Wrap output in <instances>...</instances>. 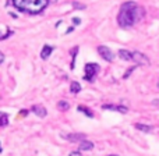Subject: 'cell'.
I'll list each match as a JSON object with an SVG mask.
<instances>
[{"mask_svg":"<svg viewBox=\"0 0 159 156\" xmlns=\"http://www.w3.org/2000/svg\"><path fill=\"white\" fill-rule=\"evenodd\" d=\"M69 156H82V155H81V152L80 151H73V152H70Z\"/></svg>","mask_w":159,"mask_h":156,"instance_id":"obj_23","label":"cell"},{"mask_svg":"<svg viewBox=\"0 0 159 156\" xmlns=\"http://www.w3.org/2000/svg\"><path fill=\"white\" fill-rule=\"evenodd\" d=\"M137 67H138L137 64H135V66H133V67H130V69L127 70V71H126V73H124V74H123V79H127V78H130V75L133 74V71H134V70L137 69Z\"/></svg>","mask_w":159,"mask_h":156,"instance_id":"obj_18","label":"cell"},{"mask_svg":"<svg viewBox=\"0 0 159 156\" xmlns=\"http://www.w3.org/2000/svg\"><path fill=\"white\" fill-rule=\"evenodd\" d=\"M28 113H30V112H28L27 109H22V110H20V114H18V116H20V117H25Z\"/></svg>","mask_w":159,"mask_h":156,"instance_id":"obj_21","label":"cell"},{"mask_svg":"<svg viewBox=\"0 0 159 156\" xmlns=\"http://www.w3.org/2000/svg\"><path fill=\"white\" fill-rule=\"evenodd\" d=\"M4 61V55H3V52H0V64Z\"/></svg>","mask_w":159,"mask_h":156,"instance_id":"obj_25","label":"cell"},{"mask_svg":"<svg viewBox=\"0 0 159 156\" xmlns=\"http://www.w3.org/2000/svg\"><path fill=\"white\" fill-rule=\"evenodd\" d=\"M73 7H74L75 10H85L87 6L82 4V3H78V2H73Z\"/></svg>","mask_w":159,"mask_h":156,"instance_id":"obj_19","label":"cell"},{"mask_svg":"<svg viewBox=\"0 0 159 156\" xmlns=\"http://www.w3.org/2000/svg\"><path fill=\"white\" fill-rule=\"evenodd\" d=\"M73 31H74V27H70V28H67L66 33H70V32H73Z\"/></svg>","mask_w":159,"mask_h":156,"instance_id":"obj_26","label":"cell"},{"mask_svg":"<svg viewBox=\"0 0 159 156\" xmlns=\"http://www.w3.org/2000/svg\"><path fill=\"white\" fill-rule=\"evenodd\" d=\"M77 110L78 112H81V113H84L87 117H89V118H93V112L91 109H88L87 106H82V105H80V106L77 107Z\"/></svg>","mask_w":159,"mask_h":156,"instance_id":"obj_12","label":"cell"},{"mask_svg":"<svg viewBox=\"0 0 159 156\" xmlns=\"http://www.w3.org/2000/svg\"><path fill=\"white\" fill-rule=\"evenodd\" d=\"M78 50H80V47L78 46H74L71 49V52H70V55H71V66H70V69H71V70H74V67H75V59H77Z\"/></svg>","mask_w":159,"mask_h":156,"instance_id":"obj_13","label":"cell"},{"mask_svg":"<svg viewBox=\"0 0 159 156\" xmlns=\"http://www.w3.org/2000/svg\"><path fill=\"white\" fill-rule=\"evenodd\" d=\"M109 156H119V155H109Z\"/></svg>","mask_w":159,"mask_h":156,"instance_id":"obj_28","label":"cell"},{"mask_svg":"<svg viewBox=\"0 0 159 156\" xmlns=\"http://www.w3.org/2000/svg\"><path fill=\"white\" fill-rule=\"evenodd\" d=\"M152 105H154L155 107H159V99H154V100H152Z\"/></svg>","mask_w":159,"mask_h":156,"instance_id":"obj_24","label":"cell"},{"mask_svg":"<svg viewBox=\"0 0 159 156\" xmlns=\"http://www.w3.org/2000/svg\"><path fill=\"white\" fill-rule=\"evenodd\" d=\"M135 128L140 130V131H143V132H151L152 130H154V127H152V126H147V124L137 123V124H135Z\"/></svg>","mask_w":159,"mask_h":156,"instance_id":"obj_14","label":"cell"},{"mask_svg":"<svg viewBox=\"0 0 159 156\" xmlns=\"http://www.w3.org/2000/svg\"><path fill=\"white\" fill-rule=\"evenodd\" d=\"M131 61H134L137 66H149V59L138 50L131 52Z\"/></svg>","mask_w":159,"mask_h":156,"instance_id":"obj_4","label":"cell"},{"mask_svg":"<svg viewBox=\"0 0 159 156\" xmlns=\"http://www.w3.org/2000/svg\"><path fill=\"white\" fill-rule=\"evenodd\" d=\"M53 50H55L53 46H50V45H43V47H42V50H41V59L42 60H48L49 56L53 53Z\"/></svg>","mask_w":159,"mask_h":156,"instance_id":"obj_9","label":"cell"},{"mask_svg":"<svg viewBox=\"0 0 159 156\" xmlns=\"http://www.w3.org/2000/svg\"><path fill=\"white\" fill-rule=\"evenodd\" d=\"M8 124V114L4 112H0V128L6 127Z\"/></svg>","mask_w":159,"mask_h":156,"instance_id":"obj_16","label":"cell"},{"mask_svg":"<svg viewBox=\"0 0 159 156\" xmlns=\"http://www.w3.org/2000/svg\"><path fill=\"white\" fill-rule=\"evenodd\" d=\"M11 3L18 11L36 16L48 7L49 0H11Z\"/></svg>","mask_w":159,"mask_h":156,"instance_id":"obj_2","label":"cell"},{"mask_svg":"<svg viewBox=\"0 0 159 156\" xmlns=\"http://www.w3.org/2000/svg\"><path fill=\"white\" fill-rule=\"evenodd\" d=\"M98 53L99 56H101L102 59H103L105 61H109V63H112L113 60H115V55H113V52L109 49L107 46H105V45H101V46H98Z\"/></svg>","mask_w":159,"mask_h":156,"instance_id":"obj_5","label":"cell"},{"mask_svg":"<svg viewBox=\"0 0 159 156\" xmlns=\"http://www.w3.org/2000/svg\"><path fill=\"white\" fill-rule=\"evenodd\" d=\"M0 152H2V146H0Z\"/></svg>","mask_w":159,"mask_h":156,"instance_id":"obj_29","label":"cell"},{"mask_svg":"<svg viewBox=\"0 0 159 156\" xmlns=\"http://www.w3.org/2000/svg\"><path fill=\"white\" fill-rule=\"evenodd\" d=\"M101 107L103 110H113V112H119V113H121V114L129 113V107L123 106V105H102Z\"/></svg>","mask_w":159,"mask_h":156,"instance_id":"obj_6","label":"cell"},{"mask_svg":"<svg viewBox=\"0 0 159 156\" xmlns=\"http://www.w3.org/2000/svg\"><path fill=\"white\" fill-rule=\"evenodd\" d=\"M64 138H66L67 141H70V142H81V141L87 140V135L82 134V132H71V134H66L63 135Z\"/></svg>","mask_w":159,"mask_h":156,"instance_id":"obj_7","label":"cell"},{"mask_svg":"<svg viewBox=\"0 0 159 156\" xmlns=\"http://www.w3.org/2000/svg\"><path fill=\"white\" fill-rule=\"evenodd\" d=\"M70 92L71 93H80L81 92V85H80V82L73 81L71 84H70Z\"/></svg>","mask_w":159,"mask_h":156,"instance_id":"obj_15","label":"cell"},{"mask_svg":"<svg viewBox=\"0 0 159 156\" xmlns=\"http://www.w3.org/2000/svg\"><path fill=\"white\" fill-rule=\"evenodd\" d=\"M57 109L60 110V112H67V110L70 109V103L67 100H60L57 103Z\"/></svg>","mask_w":159,"mask_h":156,"instance_id":"obj_17","label":"cell"},{"mask_svg":"<svg viewBox=\"0 0 159 156\" xmlns=\"http://www.w3.org/2000/svg\"><path fill=\"white\" fill-rule=\"evenodd\" d=\"M157 88L159 89V79H158V82H157Z\"/></svg>","mask_w":159,"mask_h":156,"instance_id":"obj_27","label":"cell"},{"mask_svg":"<svg viewBox=\"0 0 159 156\" xmlns=\"http://www.w3.org/2000/svg\"><path fill=\"white\" fill-rule=\"evenodd\" d=\"M73 24H74V25H80V24H81V20H80L78 17H74V18H73Z\"/></svg>","mask_w":159,"mask_h":156,"instance_id":"obj_22","label":"cell"},{"mask_svg":"<svg viewBox=\"0 0 159 156\" xmlns=\"http://www.w3.org/2000/svg\"><path fill=\"white\" fill-rule=\"evenodd\" d=\"M144 17H145V8L133 0H129L120 6V10L117 14V24L120 28L127 29V28L134 27Z\"/></svg>","mask_w":159,"mask_h":156,"instance_id":"obj_1","label":"cell"},{"mask_svg":"<svg viewBox=\"0 0 159 156\" xmlns=\"http://www.w3.org/2000/svg\"><path fill=\"white\" fill-rule=\"evenodd\" d=\"M99 73V64L98 63H87L84 67V78L88 82H93L95 77Z\"/></svg>","mask_w":159,"mask_h":156,"instance_id":"obj_3","label":"cell"},{"mask_svg":"<svg viewBox=\"0 0 159 156\" xmlns=\"http://www.w3.org/2000/svg\"><path fill=\"white\" fill-rule=\"evenodd\" d=\"M93 146H95V145H93V142H91V141L84 140V141H81V142H80V145H78V151H80V152L92 151Z\"/></svg>","mask_w":159,"mask_h":156,"instance_id":"obj_10","label":"cell"},{"mask_svg":"<svg viewBox=\"0 0 159 156\" xmlns=\"http://www.w3.org/2000/svg\"><path fill=\"white\" fill-rule=\"evenodd\" d=\"M11 35H13V31L8 28V31H7V33H6V35H0V41H4V39H7L8 36H11Z\"/></svg>","mask_w":159,"mask_h":156,"instance_id":"obj_20","label":"cell"},{"mask_svg":"<svg viewBox=\"0 0 159 156\" xmlns=\"http://www.w3.org/2000/svg\"><path fill=\"white\" fill-rule=\"evenodd\" d=\"M31 112H32L34 114H36L38 117H42V118L48 116V110L45 109L42 105H34V106L31 107Z\"/></svg>","mask_w":159,"mask_h":156,"instance_id":"obj_8","label":"cell"},{"mask_svg":"<svg viewBox=\"0 0 159 156\" xmlns=\"http://www.w3.org/2000/svg\"><path fill=\"white\" fill-rule=\"evenodd\" d=\"M117 55H119V57H120L121 60H124V61H131V52H129V50L120 49V50L117 52Z\"/></svg>","mask_w":159,"mask_h":156,"instance_id":"obj_11","label":"cell"}]
</instances>
